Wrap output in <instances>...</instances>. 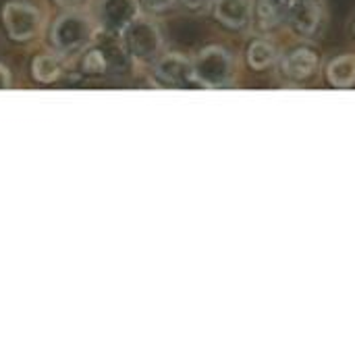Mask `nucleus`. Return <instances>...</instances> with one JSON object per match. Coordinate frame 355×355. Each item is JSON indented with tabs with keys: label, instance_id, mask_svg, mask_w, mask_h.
<instances>
[{
	"label": "nucleus",
	"instance_id": "1",
	"mask_svg": "<svg viewBox=\"0 0 355 355\" xmlns=\"http://www.w3.org/2000/svg\"><path fill=\"white\" fill-rule=\"evenodd\" d=\"M191 71H193V81L210 87V89H220L229 87L233 83V56L220 48V46H210L204 48L193 60H191Z\"/></svg>",
	"mask_w": 355,
	"mask_h": 355
},
{
	"label": "nucleus",
	"instance_id": "2",
	"mask_svg": "<svg viewBox=\"0 0 355 355\" xmlns=\"http://www.w3.org/2000/svg\"><path fill=\"white\" fill-rule=\"evenodd\" d=\"M121 40L125 52L137 60H152L162 48V35L158 25L146 17H135L121 31Z\"/></svg>",
	"mask_w": 355,
	"mask_h": 355
},
{
	"label": "nucleus",
	"instance_id": "3",
	"mask_svg": "<svg viewBox=\"0 0 355 355\" xmlns=\"http://www.w3.org/2000/svg\"><path fill=\"white\" fill-rule=\"evenodd\" d=\"M94 35V27L83 15H62L52 27V44L60 54H75L83 50Z\"/></svg>",
	"mask_w": 355,
	"mask_h": 355
},
{
	"label": "nucleus",
	"instance_id": "4",
	"mask_svg": "<svg viewBox=\"0 0 355 355\" xmlns=\"http://www.w3.org/2000/svg\"><path fill=\"white\" fill-rule=\"evenodd\" d=\"M2 19H4V27L8 35L19 42L33 37L40 29V12L31 4L10 2L4 6Z\"/></svg>",
	"mask_w": 355,
	"mask_h": 355
},
{
	"label": "nucleus",
	"instance_id": "5",
	"mask_svg": "<svg viewBox=\"0 0 355 355\" xmlns=\"http://www.w3.org/2000/svg\"><path fill=\"white\" fill-rule=\"evenodd\" d=\"M137 0H102L98 8L100 25L108 31H123L137 17Z\"/></svg>",
	"mask_w": 355,
	"mask_h": 355
},
{
	"label": "nucleus",
	"instance_id": "6",
	"mask_svg": "<svg viewBox=\"0 0 355 355\" xmlns=\"http://www.w3.org/2000/svg\"><path fill=\"white\" fill-rule=\"evenodd\" d=\"M287 21L300 35H312L320 25V4L316 0H291Z\"/></svg>",
	"mask_w": 355,
	"mask_h": 355
},
{
	"label": "nucleus",
	"instance_id": "7",
	"mask_svg": "<svg viewBox=\"0 0 355 355\" xmlns=\"http://www.w3.org/2000/svg\"><path fill=\"white\" fill-rule=\"evenodd\" d=\"M156 77L168 85H183L193 79L191 62L183 54H166L156 64Z\"/></svg>",
	"mask_w": 355,
	"mask_h": 355
},
{
	"label": "nucleus",
	"instance_id": "8",
	"mask_svg": "<svg viewBox=\"0 0 355 355\" xmlns=\"http://www.w3.org/2000/svg\"><path fill=\"white\" fill-rule=\"evenodd\" d=\"M289 4H291V0H256L252 17L260 29L270 31L287 21Z\"/></svg>",
	"mask_w": 355,
	"mask_h": 355
},
{
	"label": "nucleus",
	"instance_id": "9",
	"mask_svg": "<svg viewBox=\"0 0 355 355\" xmlns=\"http://www.w3.org/2000/svg\"><path fill=\"white\" fill-rule=\"evenodd\" d=\"M214 10L218 21H223L227 27H245L252 19L254 4L252 0H214Z\"/></svg>",
	"mask_w": 355,
	"mask_h": 355
},
{
	"label": "nucleus",
	"instance_id": "10",
	"mask_svg": "<svg viewBox=\"0 0 355 355\" xmlns=\"http://www.w3.org/2000/svg\"><path fill=\"white\" fill-rule=\"evenodd\" d=\"M318 67V56L316 52L308 50V48H300V50H293L285 62H283V73L293 79V81H302L306 77H310Z\"/></svg>",
	"mask_w": 355,
	"mask_h": 355
},
{
	"label": "nucleus",
	"instance_id": "11",
	"mask_svg": "<svg viewBox=\"0 0 355 355\" xmlns=\"http://www.w3.org/2000/svg\"><path fill=\"white\" fill-rule=\"evenodd\" d=\"M329 81L335 87H352L355 83V56L345 54L329 64Z\"/></svg>",
	"mask_w": 355,
	"mask_h": 355
},
{
	"label": "nucleus",
	"instance_id": "12",
	"mask_svg": "<svg viewBox=\"0 0 355 355\" xmlns=\"http://www.w3.org/2000/svg\"><path fill=\"white\" fill-rule=\"evenodd\" d=\"M277 58V50L272 44L264 42V40H258L250 46L248 50V62L252 69H266L275 62Z\"/></svg>",
	"mask_w": 355,
	"mask_h": 355
},
{
	"label": "nucleus",
	"instance_id": "13",
	"mask_svg": "<svg viewBox=\"0 0 355 355\" xmlns=\"http://www.w3.org/2000/svg\"><path fill=\"white\" fill-rule=\"evenodd\" d=\"M58 75H60V62H58V58H54L50 54L35 56V60H33V77L37 81L48 83V81H54Z\"/></svg>",
	"mask_w": 355,
	"mask_h": 355
},
{
	"label": "nucleus",
	"instance_id": "14",
	"mask_svg": "<svg viewBox=\"0 0 355 355\" xmlns=\"http://www.w3.org/2000/svg\"><path fill=\"white\" fill-rule=\"evenodd\" d=\"M104 69H106V58H104L102 52L94 50V52H89V54L83 58V71H85V73H89V75H100V73H104Z\"/></svg>",
	"mask_w": 355,
	"mask_h": 355
},
{
	"label": "nucleus",
	"instance_id": "15",
	"mask_svg": "<svg viewBox=\"0 0 355 355\" xmlns=\"http://www.w3.org/2000/svg\"><path fill=\"white\" fill-rule=\"evenodd\" d=\"M175 0H141V4L148 8V10H154V12H160V10H166L168 6H173Z\"/></svg>",
	"mask_w": 355,
	"mask_h": 355
},
{
	"label": "nucleus",
	"instance_id": "16",
	"mask_svg": "<svg viewBox=\"0 0 355 355\" xmlns=\"http://www.w3.org/2000/svg\"><path fill=\"white\" fill-rule=\"evenodd\" d=\"M212 2H214V0H183V4L189 6V8H193V10L206 8V6H210Z\"/></svg>",
	"mask_w": 355,
	"mask_h": 355
},
{
	"label": "nucleus",
	"instance_id": "17",
	"mask_svg": "<svg viewBox=\"0 0 355 355\" xmlns=\"http://www.w3.org/2000/svg\"><path fill=\"white\" fill-rule=\"evenodd\" d=\"M10 87V77H8V71L0 64V89H8Z\"/></svg>",
	"mask_w": 355,
	"mask_h": 355
},
{
	"label": "nucleus",
	"instance_id": "18",
	"mask_svg": "<svg viewBox=\"0 0 355 355\" xmlns=\"http://www.w3.org/2000/svg\"><path fill=\"white\" fill-rule=\"evenodd\" d=\"M60 6H67V8H77V6H83L87 0H56Z\"/></svg>",
	"mask_w": 355,
	"mask_h": 355
}]
</instances>
